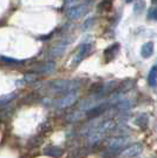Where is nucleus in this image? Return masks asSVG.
Segmentation results:
<instances>
[{"instance_id":"obj_2","label":"nucleus","mask_w":157,"mask_h":158,"mask_svg":"<svg viewBox=\"0 0 157 158\" xmlns=\"http://www.w3.org/2000/svg\"><path fill=\"white\" fill-rule=\"evenodd\" d=\"M77 96H78L77 91H71L65 96H62V97H58L56 99L45 98L43 100V103L46 105H51L52 107H56V109H65V107L72 105L76 102Z\"/></svg>"},{"instance_id":"obj_1","label":"nucleus","mask_w":157,"mask_h":158,"mask_svg":"<svg viewBox=\"0 0 157 158\" xmlns=\"http://www.w3.org/2000/svg\"><path fill=\"white\" fill-rule=\"evenodd\" d=\"M78 86V83L73 80H54V81L47 83L44 86V91H45V94L50 97H52L53 94H59V97H62L71 91H77Z\"/></svg>"},{"instance_id":"obj_7","label":"nucleus","mask_w":157,"mask_h":158,"mask_svg":"<svg viewBox=\"0 0 157 158\" xmlns=\"http://www.w3.org/2000/svg\"><path fill=\"white\" fill-rule=\"evenodd\" d=\"M154 52V44L149 41V43H145L142 48H141V54L143 58H149L151 54Z\"/></svg>"},{"instance_id":"obj_12","label":"nucleus","mask_w":157,"mask_h":158,"mask_svg":"<svg viewBox=\"0 0 157 158\" xmlns=\"http://www.w3.org/2000/svg\"><path fill=\"white\" fill-rule=\"evenodd\" d=\"M148 19L150 20H156L157 19V11L155 7H151L148 11Z\"/></svg>"},{"instance_id":"obj_16","label":"nucleus","mask_w":157,"mask_h":158,"mask_svg":"<svg viewBox=\"0 0 157 158\" xmlns=\"http://www.w3.org/2000/svg\"><path fill=\"white\" fill-rule=\"evenodd\" d=\"M126 1H128V2H130V1H134V0H126Z\"/></svg>"},{"instance_id":"obj_3","label":"nucleus","mask_w":157,"mask_h":158,"mask_svg":"<svg viewBox=\"0 0 157 158\" xmlns=\"http://www.w3.org/2000/svg\"><path fill=\"white\" fill-rule=\"evenodd\" d=\"M89 11V1H82L67 8L66 14L70 19H78Z\"/></svg>"},{"instance_id":"obj_13","label":"nucleus","mask_w":157,"mask_h":158,"mask_svg":"<svg viewBox=\"0 0 157 158\" xmlns=\"http://www.w3.org/2000/svg\"><path fill=\"white\" fill-rule=\"evenodd\" d=\"M14 97V93H10V94H5L2 97H0V103L1 104H6L7 102H10L11 99Z\"/></svg>"},{"instance_id":"obj_6","label":"nucleus","mask_w":157,"mask_h":158,"mask_svg":"<svg viewBox=\"0 0 157 158\" xmlns=\"http://www.w3.org/2000/svg\"><path fill=\"white\" fill-rule=\"evenodd\" d=\"M126 140L128 139L125 137H116L112 138L109 143H108V149L110 151H119L121 149H123L126 145Z\"/></svg>"},{"instance_id":"obj_14","label":"nucleus","mask_w":157,"mask_h":158,"mask_svg":"<svg viewBox=\"0 0 157 158\" xmlns=\"http://www.w3.org/2000/svg\"><path fill=\"white\" fill-rule=\"evenodd\" d=\"M92 24H93V19H90V20H87V21H85L84 25H83V30H89V28H91Z\"/></svg>"},{"instance_id":"obj_11","label":"nucleus","mask_w":157,"mask_h":158,"mask_svg":"<svg viewBox=\"0 0 157 158\" xmlns=\"http://www.w3.org/2000/svg\"><path fill=\"white\" fill-rule=\"evenodd\" d=\"M117 51H118V44H115V45L110 46L109 48H106L104 54H105V57H111L112 58V57L117 53Z\"/></svg>"},{"instance_id":"obj_5","label":"nucleus","mask_w":157,"mask_h":158,"mask_svg":"<svg viewBox=\"0 0 157 158\" xmlns=\"http://www.w3.org/2000/svg\"><path fill=\"white\" fill-rule=\"evenodd\" d=\"M143 151V146L141 144H134L129 146V148H126L124 149L122 153H121V156L122 157H125V158H130V157H136L138 155H141Z\"/></svg>"},{"instance_id":"obj_8","label":"nucleus","mask_w":157,"mask_h":158,"mask_svg":"<svg viewBox=\"0 0 157 158\" xmlns=\"http://www.w3.org/2000/svg\"><path fill=\"white\" fill-rule=\"evenodd\" d=\"M44 153L47 156H52V157H59L62 155V150L56 146H49L44 150Z\"/></svg>"},{"instance_id":"obj_15","label":"nucleus","mask_w":157,"mask_h":158,"mask_svg":"<svg viewBox=\"0 0 157 158\" xmlns=\"http://www.w3.org/2000/svg\"><path fill=\"white\" fill-rule=\"evenodd\" d=\"M151 1H152V4H155V2H156V0H151Z\"/></svg>"},{"instance_id":"obj_4","label":"nucleus","mask_w":157,"mask_h":158,"mask_svg":"<svg viewBox=\"0 0 157 158\" xmlns=\"http://www.w3.org/2000/svg\"><path fill=\"white\" fill-rule=\"evenodd\" d=\"M91 48L90 44H83L82 46L79 47V50L77 51V53L73 56V59H72V66H77L80 64V61L84 59L86 57V54L89 53Z\"/></svg>"},{"instance_id":"obj_9","label":"nucleus","mask_w":157,"mask_h":158,"mask_svg":"<svg viewBox=\"0 0 157 158\" xmlns=\"http://www.w3.org/2000/svg\"><path fill=\"white\" fill-rule=\"evenodd\" d=\"M156 66L154 65L149 71V76H148V83L151 87H155L156 86Z\"/></svg>"},{"instance_id":"obj_10","label":"nucleus","mask_w":157,"mask_h":158,"mask_svg":"<svg viewBox=\"0 0 157 158\" xmlns=\"http://www.w3.org/2000/svg\"><path fill=\"white\" fill-rule=\"evenodd\" d=\"M136 124L141 127H145L148 125V116L146 114H141L138 116L137 119H136Z\"/></svg>"}]
</instances>
